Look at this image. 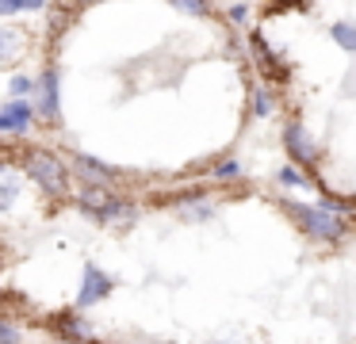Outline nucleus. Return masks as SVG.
<instances>
[{"label":"nucleus","instance_id":"f257e3e1","mask_svg":"<svg viewBox=\"0 0 356 344\" xmlns=\"http://www.w3.org/2000/svg\"><path fill=\"white\" fill-rule=\"evenodd\" d=\"M287 214L295 218V226L314 241H341L348 234V222L341 218V211H333L330 203L310 206V203H287Z\"/></svg>","mask_w":356,"mask_h":344},{"label":"nucleus","instance_id":"f03ea898","mask_svg":"<svg viewBox=\"0 0 356 344\" xmlns=\"http://www.w3.org/2000/svg\"><path fill=\"white\" fill-rule=\"evenodd\" d=\"M77 203H81V211H85V214H92L96 222H108V226L131 222L134 214H138L131 199L115 195V191L104 188V183H85V188H81V195H77Z\"/></svg>","mask_w":356,"mask_h":344},{"label":"nucleus","instance_id":"7ed1b4c3","mask_svg":"<svg viewBox=\"0 0 356 344\" xmlns=\"http://www.w3.org/2000/svg\"><path fill=\"white\" fill-rule=\"evenodd\" d=\"M24 176H31L47 195L62 199L70 191V168H65L62 157H54L50 149H31L24 157Z\"/></svg>","mask_w":356,"mask_h":344},{"label":"nucleus","instance_id":"20e7f679","mask_svg":"<svg viewBox=\"0 0 356 344\" xmlns=\"http://www.w3.org/2000/svg\"><path fill=\"white\" fill-rule=\"evenodd\" d=\"M284 145L299 165H314L318 161V145H314V138H310V130L302 126V122H287L284 126Z\"/></svg>","mask_w":356,"mask_h":344},{"label":"nucleus","instance_id":"39448f33","mask_svg":"<svg viewBox=\"0 0 356 344\" xmlns=\"http://www.w3.org/2000/svg\"><path fill=\"white\" fill-rule=\"evenodd\" d=\"M35 111H39L47 122L62 119V115H58V111H62V104H58V73H54V69H47L42 81L35 84Z\"/></svg>","mask_w":356,"mask_h":344},{"label":"nucleus","instance_id":"423d86ee","mask_svg":"<svg viewBox=\"0 0 356 344\" xmlns=\"http://www.w3.org/2000/svg\"><path fill=\"white\" fill-rule=\"evenodd\" d=\"M73 176H77L81 183H104V188H108V183L115 180V168L96 161V157H88V153H73Z\"/></svg>","mask_w":356,"mask_h":344},{"label":"nucleus","instance_id":"0eeeda50","mask_svg":"<svg viewBox=\"0 0 356 344\" xmlns=\"http://www.w3.org/2000/svg\"><path fill=\"white\" fill-rule=\"evenodd\" d=\"M35 122V107L27 99H12L4 111H0V130H12V134H24Z\"/></svg>","mask_w":356,"mask_h":344},{"label":"nucleus","instance_id":"6e6552de","mask_svg":"<svg viewBox=\"0 0 356 344\" xmlns=\"http://www.w3.org/2000/svg\"><path fill=\"white\" fill-rule=\"evenodd\" d=\"M111 290V279L100 272V268H85V279H81V295H77V306H92L100 302L104 295Z\"/></svg>","mask_w":356,"mask_h":344},{"label":"nucleus","instance_id":"1a4fd4ad","mask_svg":"<svg viewBox=\"0 0 356 344\" xmlns=\"http://www.w3.org/2000/svg\"><path fill=\"white\" fill-rule=\"evenodd\" d=\"M333 42L341 46V50H348V54H356V23H333Z\"/></svg>","mask_w":356,"mask_h":344},{"label":"nucleus","instance_id":"9d476101","mask_svg":"<svg viewBox=\"0 0 356 344\" xmlns=\"http://www.w3.org/2000/svg\"><path fill=\"white\" fill-rule=\"evenodd\" d=\"M47 0H0V15H16V12H42Z\"/></svg>","mask_w":356,"mask_h":344},{"label":"nucleus","instance_id":"9b49d317","mask_svg":"<svg viewBox=\"0 0 356 344\" xmlns=\"http://www.w3.org/2000/svg\"><path fill=\"white\" fill-rule=\"evenodd\" d=\"M280 183H284V188H314V183H310L307 176L299 172V168H291V165L280 168Z\"/></svg>","mask_w":356,"mask_h":344},{"label":"nucleus","instance_id":"f8f14e48","mask_svg":"<svg viewBox=\"0 0 356 344\" xmlns=\"http://www.w3.org/2000/svg\"><path fill=\"white\" fill-rule=\"evenodd\" d=\"M169 4H177L188 15H211V0H169Z\"/></svg>","mask_w":356,"mask_h":344},{"label":"nucleus","instance_id":"ddd939ff","mask_svg":"<svg viewBox=\"0 0 356 344\" xmlns=\"http://www.w3.org/2000/svg\"><path fill=\"white\" fill-rule=\"evenodd\" d=\"M16 195H19V183L12 180V176H8V180H0V211L12 206V199H16Z\"/></svg>","mask_w":356,"mask_h":344},{"label":"nucleus","instance_id":"4468645a","mask_svg":"<svg viewBox=\"0 0 356 344\" xmlns=\"http://www.w3.org/2000/svg\"><path fill=\"white\" fill-rule=\"evenodd\" d=\"M272 111V96L264 92V84H257V92H253V115H268Z\"/></svg>","mask_w":356,"mask_h":344},{"label":"nucleus","instance_id":"2eb2a0df","mask_svg":"<svg viewBox=\"0 0 356 344\" xmlns=\"http://www.w3.org/2000/svg\"><path fill=\"white\" fill-rule=\"evenodd\" d=\"M0 344H19V329L8 318H0Z\"/></svg>","mask_w":356,"mask_h":344},{"label":"nucleus","instance_id":"dca6fc26","mask_svg":"<svg viewBox=\"0 0 356 344\" xmlns=\"http://www.w3.org/2000/svg\"><path fill=\"white\" fill-rule=\"evenodd\" d=\"M8 88H12V96H16V99H24V96H27V92H31V88H35V84H31V81H27V76H12V84H8Z\"/></svg>","mask_w":356,"mask_h":344},{"label":"nucleus","instance_id":"f3484780","mask_svg":"<svg viewBox=\"0 0 356 344\" xmlns=\"http://www.w3.org/2000/svg\"><path fill=\"white\" fill-rule=\"evenodd\" d=\"M12 50H16V35L12 31H0V61L12 58Z\"/></svg>","mask_w":356,"mask_h":344},{"label":"nucleus","instance_id":"a211bd4d","mask_svg":"<svg viewBox=\"0 0 356 344\" xmlns=\"http://www.w3.org/2000/svg\"><path fill=\"white\" fill-rule=\"evenodd\" d=\"M238 176V161H222V165H215V180H234Z\"/></svg>","mask_w":356,"mask_h":344},{"label":"nucleus","instance_id":"6ab92c4d","mask_svg":"<svg viewBox=\"0 0 356 344\" xmlns=\"http://www.w3.org/2000/svg\"><path fill=\"white\" fill-rule=\"evenodd\" d=\"M245 15H249V12H245V4H234V8H230V19H234V23H241Z\"/></svg>","mask_w":356,"mask_h":344},{"label":"nucleus","instance_id":"aec40b11","mask_svg":"<svg viewBox=\"0 0 356 344\" xmlns=\"http://www.w3.org/2000/svg\"><path fill=\"white\" fill-rule=\"evenodd\" d=\"M81 4H96V0H81Z\"/></svg>","mask_w":356,"mask_h":344}]
</instances>
